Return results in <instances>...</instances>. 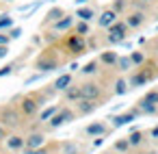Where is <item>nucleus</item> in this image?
Wrapping results in <instances>:
<instances>
[{
	"label": "nucleus",
	"instance_id": "obj_1",
	"mask_svg": "<svg viewBox=\"0 0 158 154\" xmlns=\"http://www.w3.org/2000/svg\"><path fill=\"white\" fill-rule=\"evenodd\" d=\"M41 106H44V100L39 96H35V93H26V96H22L18 100V111H20L22 117H35V115H39Z\"/></svg>",
	"mask_w": 158,
	"mask_h": 154
},
{
	"label": "nucleus",
	"instance_id": "obj_2",
	"mask_svg": "<svg viewBox=\"0 0 158 154\" xmlns=\"http://www.w3.org/2000/svg\"><path fill=\"white\" fill-rule=\"evenodd\" d=\"M61 67V59L54 54V52H50V50H44L37 59H35V70L39 72V74H48V72H54V70H59Z\"/></svg>",
	"mask_w": 158,
	"mask_h": 154
},
{
	"label": "nucleus",
	"instance_id": "obj_3",
	"mask_svg": "<svg viewBox=\"0 0 158 154\" xmlns=\"http://www.w3.org/2000/svg\"><path fill=\"white\" fill-rule=\"evenodd\" d=\"M0 124L7 130H13L22 124V115L18 111V106H2L0 109Z\"/></svg>",
	"mask_w": 158,
	"mask_h": 154
},
{
	"label": "nucleus",
	"instance_id": "obj_4",
	"mask_svg": "<svg viewBox=\"0 0 158 154\" xmlns=\"http://www.w3.org/2000/svg\"><path fill=\"white\" fill-rule=\"evenodd\" d=\"M128 33H130V28L126 26V22L123 20H117L115 24H110L106 28V41L108 44H121V41H126Z\"/></svg>",
	"mask_w": 158,
	"mask_h": 154
},
{
	"label": "nucleus",
	"instance_id": "obj_5",
	"mask_svg": "<svg viewBox=\"0 0 158 154\" xmlns=\"http://www.w3.org/2000/svg\"><path fill=\"white\" fill-rule=\"evenodd\" d=\"M72 119H76V111H72V109H67V106H61L59 113L52 115V117L46 122V126H48L50 130H56V128H61L63 124H67V122H72Z\"/></svg>",
	"mask_w": 158,
	"mask_h": 154
},
{
	"label": "nucleus",
	"instance_id": "obj_6",
	"mask_svg": "<svg viewBox=\"0 0 158 154\" xmlns=\"http://www.w3.org/2000/svg\"><path fill=\"white\" fill-rule=\"evenodd\" d=\"M110 130H113V128H110L104 119H98V122L87 124V126L82 128V135H85V137L95 139V137H106V135H110Z\"/></svg>",
	"mask_w": 158,
	"mask_h": 154
},
{
	"label": "nucleus",
	"instance_id": "obj_7",
	"mask_svg": "<svg viewBox=\"0 0 158 154\" xmlns=\"http://www.w3.org/2000/svg\"><path fill=\"white\" fill-rule=\"evenodd\" d=\"M80 93H82V98H85V100L100 102V98H102V85H100V83H95V80H87V83H82V85H80Z\"/></svg>",
	"mask_w": 158,
	"mask_h": 154
},
{
	"label": "nucleus",
	"instance_id": "obj_8",
	"mask_svg": "<svg viewBox=\"0 0 158 154\" xmlns=\"http://www.w3.org/2000/svg\"><path fill=\"white\" fill-rule=\"evenodd\" d=\"M152 76H154V74H149V72L145 70V65H141L139 72L130 74V78H128V87H130V89H134V87H143V85H147V83L152 80Z\"/></svg>",
	"mask_w": 158,
	"mask_h": 154
},
{
	"label": "nucleus",
	"instance_id": "obj_9",
	"mask_svg": "<svg viewBox=\"0 0 158 154\" xmlns=\"http://www.w3.org/2000/svg\"><path fill=\"white\" fill-rule=\"evenodd\" d=\"M2 143H5V148H7L9 152H13V154H22V150L26 148L24 135H7V139H5Z\"/></svg>",
	"mask_w": 158,
	"mask_h": 154
},
{
	"label": "nucleus",
	"instance_id": "obj_10",
	"mask_svg": "<svg viewBox=\"0 0 158 154\" xmlns=\"http://www.w3.org/2000/svg\"><path fill=\"white\" fill-rule=\"evenodd\" d=\"M74 24H76V15H69V13H65L63 18H59L56 22H52V33H69L72 28H74Z\"/></svg>",
	"mask_w": 158,
	"mask_h": 154
},
{
	"label": "nucleus",
	"instance_id": "obj_11",
	"mask_svg": "<svg viewBox=\"0 0 158 154\" xmlns=\"http://www.w3.org/2000/svg\"><path fill=\"white\" fill-rule=\"evenodd\" d=\"M139 117V111L136 109H130V111H126V113H119V115H113L110 117V128L115 130V128H121V126H126V124H130V122H134Z\"/></svg>",
	"mask_w": 158,
	"mask_h": 154
},
{
	"label": "nucleus",
	"instance_id": "obj_12",
	"mask_svg": "<svg viewBox=\"0 0 158 154\" xmlns=\"http://www.w3.org/2000/svg\"><path fill=\"white\" fill-rule=\"evenodd\" d=\"M65 46H67V50H69L74 57H78V54H82V52H85L87 41H85V37H80V35H69V37H67V41H65Z\"/></svg>",
	"mask_w": 158,
	"mask_h": 154
},
{
	"label": "nucleus",
	"instance_id": "obj_13",
	"mask_svg": "<svg viewBox=\"0 0 158 154\" xmlns=\"http://www.w3.org/2000/svg\"><path fill=\"white\" fill-rule=\"evenodd\" d=\"M24 139H26V148H44V145H48V137L41 130H31Z\"/></svg>",
	"mask_w": 158,
	"mask_h": 154
},
{
	"label": "nucleus",
	"instance_id": "obj_14",
	"mask_svg": "<svg viewBox=\"0 0 158 154\" xmlns=\"http://www.w3.org/2000/svg\"><path fill=\"white\" fill-rule=\"evenodd\" d=\"M123 22H126V26L130 28V31H134V28H141L143 24H145V13L143 11H130L126 18H123Z\"/></svg>",
	"mask_w": 158,
	"mask_h": 154
},
{
	"label": "nucleus",
	"instance_id": "obj_15",
	"mask_svg": "<svg viewBox=\"0 0 158 154\" xmlns=\"http://www.w3.org/2000/svg\"><path fill=\"white\" fill-rule=\"evenodd\" d=\"M72 83H74V74H72V72H65V74H59V76L54 78L52 89H54L56 93H63V91H65Z\"/></svg>",
	"mask_w": 158,
	"mask_h": 154
},
{
	"label": "nucleus",
	"instance_id": "obj_16",
	"mask_svg": "<svg viewBox=\"0 0 158 154\" xmlns=\"http://www.w3.org/2000/svg\"><path fill=\"white\" fill-rule=\"evenodd\" d=\"M117 20H119V15H117L110 7H106V9L98 15V26H100V28H108V26H110V24H115Z\"/></svg>",
	"mask_w": 158,
	"mask_h": 154
},
{
	"label": "nucleus",
	"instance_id": "obj_17",
	"mask_svg": "<svg viewBox=\"0 0 158 154\" xmlns=\"http://www.w3.org/2000/svg\"><path fill=\"white\" fill-rule=\"evenodd\" d=\"M76 106V117H82V115H91L98 106H100V102H93V100H80V102H76L74 104Z\"/></svg>",
	"mask_w": 158,
	"mask_h": 154
},
{
	"label": "nucleus",
	"instance_id": "obj_18",
	"mask_svg": "<svg viewBox=\"0 0 158 154\" xmlns=\"http://www.w3.org/2000/svg\"><path fill=\"white\" fill-rule=\"evenodd\" d=\"M63 98H65V102H69V104H76V102H80L82 100V93H80V85H69L65 91H63Z\"/></svg>",
	"mask_w": 158,
	"mask_h": 154
},
{
	"label": "nucleus",
	"instance_id": "obj_19",
	"mask_svg": "<svg viewBox=\"0 0 158 154\" xmlns=\"http://www.w3.org/2000/svg\"><path fill=\"white\" fill-rule=\"evenodd\" d=\"M117 59H119V54H117L115 50H102V52H100V57H98L100 65H104V67H115Z\"/></svg>",
	"mask_w": 158,
	"mask_h": 154
},
{
	"label": "nucleus",
	"instance_id": "obj_20",
	"mask_svg": "<svg viewBox=\"0 0 158 154\" xmlns=\"http://www.w3.org/2000/svg\"><path fill=\"white\" fill-rule=\"evenodd\" d=\"M95 9L93 7H78L76 9V20H82V22H91L95 18Z\"/></svg>",
	"mask_w": 158,
	"mask_h": 154
},
{
	"label": "nucleus",
	"instance_id": "obj_21",
	"mask_svg": "<svg viewBox=\"0 0 158 154\" xmlns=\"http://www.w3.org/2000/svg\"><path fill=\"white\" fill-rule=\"evenodd\" d=\"M98 72H100V61H98V59H93V61H89V63H85V65L80 67V74L87 76V78H89V76H95Z\"/></svg>",
	"mask_w": 158,
	"mask_h": 154
},
{
	"label": "nucleus",
	"instance_id": "obj_22",
	"mask_svg": "<svg viewBox=\"0 0 158 154\" xmlns=\"http://www.w3.org/2000/svg\"><path fill=\"white\" fill-rule=\"evenodd\" d=\"M59 109H61L59 104H50V106L41 109V111H39V115H37V117H39V124H46L52 115H56V113H59Z\"/></svg>",
	"mask_w": 158,
	"mask_h": 154
},
{
	"label": "nucleus",
	"instance_id": "obj_23",
	"mask_svg": "<svg viewBox=\"0 0 158 154\" xmlns=\"http://www.w3.org/2000/svg\"><path fill=\"white\" fill-rule=\"evenodd\" d=\"M115 67H117L121 74H126V72H132V70H134V65H132V61H130V57H128V54L119 57V59H117V63H115Z\"/></svg>",
	"mask_w": 158,
	"mask_h": 154
},
{
	"label": "nucleus",
	"instance_id": "obj_24",
	"mask_svg": "<svg viewBox=\"0 0 158 154\" xmlns=\"http://www.w3.org/2000/svg\"><path fill=\"white\" fill-rule=\"evenodd\" d=\"M130 91V87H128V80L123 78V76H119L117 80H115V89H113V93L115 96H126Z\"/></svg>",
	"mask_w": 158,
	"mask_h": 154
},
{
	"label": "nucleus",
	"instance_id": "obj_25",
	"mask_svg": "<svg viewBox=\"0 0 158 154\" xmlns=\"http://www.w3.org/2000/svg\"><path fill=\"white\" fill-rule=\"evenodd\" d=\"M65 15V9H61V7H52L48 13H46V24H52V22H56L59 18H63Z\"/></svg>",
	"mask_w": 158,
	"mask_h": 154
},
{
	"label": "nucleus",
	"instance_id": "obj_26",
	"mask_svg": "<svg viewBox=\"0 0 158 154\" xmlns=\"http://www.w3.org/2000/svg\"><path fill=\"white\" fill-rule=\"evenodd\" d=\"M128 57H130V61H132V65H134V67H136V65L141 67V65H145V61H147V57H145V52H143V50H132Z\"/></svg>",
	"mask_w": 158,
	"mask_h": 154
},
{
	"label": "nucleus",
	"instance_id": "obj_27",
	"mask_svg": "<svg viewBox=\"0 0 158 154\" xmlns=\"http://www.w3.org/2000/svg\"><path fill=\"white\" fill-rule=\"evenodd\" d=\"M143 137H145V135H143V130H132V132H130L126 139H128L130 148H139V145L143 143Z\"/></svg>",
	"mask_w": 158,
	"mask_h": 154
},
{
	"label": "nucleus",
	"instance_id": "obj_28",
	"mask_svg": "<svg viewBox=\"0 0 158 154\" xmlns=\"http://www.w3.org/2000/svg\"><path fill=\"white\" fill-rule=\"evenodd\" d=\"M89 31H91V26H89V22H82V20H76V24H74V33H76V35H80V37H85V35H89Z\"/></svg>",
	"mask_w": 158,
	"mask_h": 154
},
{
	"label": "nucleus",
	"instance_id": "obj_29",
	"mask_svg": "<svg viewBox=\"0 0 158 154\" xmlns=\"http://www.w3.org/2000/svg\"><path fill=\"white\" fill-rule=\"evenodd\" d=\"M59 148H61V154H76V152H80V145L78 143H69V141L59 143Z\"/></svg>",
	"mask_w": 158,
	"mask_h": 154
},
{
	"label": "nucleus",
	"instance_id": "obj_30",
	"mask_svg": "<svg viewBox=\"0 0 158 154\" xmlns=\"http://www.w3.org/2000/svg\"><path fill=\"white\" fill-rule=\"evenodd\" d=\"M139 102H143V104H154V106H158V89H152V91H147Z\"/></svg>",
	"mask_w": 158,
	"mask_h": 154
},
{
	"label": "nucleus",
	"instance_id": "obj_31",
	"mask_svg": "<svg viewBox=\"0 0 158 154\" xmlns=\"http://www.w3.org/2000/svg\"><path fill=\"white\" fill-rule=\"evenodd\" d=\"M113 150H115V152H119V154H126V152L130 150L128 139H126V137H123V139H117V141L113 143Z\"/></svg>",
	"mask_w": 158,
	"mask_h": 154
},
{
	"label": "nucleus",
	"instance_id": "obj_32",
	"mask_svg": "<svg viewBox=\"0 0 158 154\" xmlns=\"http://www.w3.org/2000/svg\"><path fill=\"white\" fill-rule=\"evenodd\" d=\"M22 154H52V148L50 145H44V148H24Z\"/></svg>",
	"mask_w": 158,
	"mask_h": 154
},
{
	"label": "nucleus",
	"instance_id": "obj_33",
	"mask_svg": "<svg viewBox=\"0 0 158 154\" xmlns=\"http://www.w3.org/2000/svg\"><path fill=\"white\" fill-rule=\"evenodd\" d=\"M126 7H128V0H113V5H110V9L119 15L121 11H126Z\"/></svg>",
	"mask_w": 158,
	"mask_h": 154
},
{
	"label": "nucleus",
	"instance_id": "obj_34",
	"mask_svg": "<svg viewBox=\"0 0 158 154\" xmlns=\"http://www.w3.org/2000/svg\"><path fill=\"white\" fill-rule=\"evenodd\" d=\"M7 35H9L11 41H13V39H20V37H22V26H11V28L7 31Z\"/></svg>",
	"mask_w": 158,
	"mask_h": 154
},
{
	"label": "nucleus",
	"instance_id": "obj_35",
	"mask_svg": "<svg viewBox=\"0 0 158 154\" xmlns=\"http://www.w3.org/2000/svg\"><path fill=\"white\" fill-rule=\"evenodd\" d=\"M11 26H13V18H9V15L0 18V31H9Z\"/></svg>",
	"mask_w": 158,
	"mask_h": 154
},
{
	"label": "nucleus",
	"instance_id": "obj_36",
	"mask_svg": "<svg viewBox=\"0 0 158 154\" xmlns=\"http://www.w3.org/2000/svg\"><path fill=\"white\" fill-rule=\"evenodd\" d=\"M13 70H15V65H13V63H9V65H5L2 70H0V78H5V76H9V74H13Z\"/></svg>",
	"mask_w": 158,
	"mask_h": 154
},
{
	"label": "nucleus",
	"instance_id": "obj_37",
	"mask_svg": "<svg viewBox=\"0 0 158 154\" xmlns=\"http://www.w3.org/2000/svg\"><path fill=\"white\" fill-rule=\"evenodd\" d=\"M9 44H11V39H9L7 31H0V46H9Z\"/></svg>",
	"mask_w": 158,
	"mask_h": 154
},
{
	"label": "nucleus",
	"instance_id": "obj_38",
	"mask_svg": "<svg viewBox=\"0 0 158 154\" xmlns=\"http://www.w3.org/2000/svg\"><path fill=\"white\" fill-rule=\"evenodd\" d=\"M7 135H9V130H7V128H5L2 124H0V143H2V141L7 139Z\"/></svg>",
	"mask_w": 158,
	"mask_h": 154
},
{
	"label": "nucleus",
	"instance_id": "obj_39",
	"mask_svg": "<svg viewBox=\"0 0 158 154\" xmlns=\"http://www.w3.org/2000/svg\"><path fill=\"white\" fill-rule=\"evenodd\" d=\"M9 54V46H0V59H5Z\"/></svg>",
	"mask_w": 158,
	"mask_h": 154
},
{
	"label": "nucleus",
	"instance_id": "obj_40",
	"mask_svg": "<svg viewBox=\"0 0 158 154\" xmlns=\"http://www.w3.org/2000/svg\"><path fill=\"white\" fill-rule=\"evenodd\" d=\"M104 143V137H95L93 139V148H98V145H102Z\"/></svg>",
	"mask_w": 158,
	"mask_h": 154
},
{
	"label": "nucleus",
	"instance_id": "obj_41",
	"mask_svg": "<svg viewBox=\"0 0 158 154\" xmlns=\"http://www.w3.org/2000/svg\"><path fill=\"white\" fill-rule=\"evenodd\" d=\"M149 137H152V139H158V126H154V128L149 130Z\"/></svg>",
	"mask_w": 158,
	"mask_h": 154
},
{
	"label": "nucleus",
	"instance_id": "obj_42",
	"mask_svg": "<svg viewBox=\"0 0 158 154\" xmlns=\"http://www.w3.org/2000/svg\"><path fill=\"white\" fill-rule=\"evenodd\" d=\"M87 2H89V0H76V5H78V7H85Z\"/></svg>",
	"mask_w": 158,
	"mask_h": 154
},
{
	"label": "nucleus",
	"instance_id": "obj_43",
	"mask_svg": "<svg viewBox=\"0 0 158 154\" xmlns=\"http://www.w3.org/2000/svg\"><path fill=\"white\" fill-rule=\"evenodd\" d=\"M76 154H85V152H82V150H80V152H76Z\"/></svg>",
	"mask_w": 158,
	"mask_h": 154
},
{
	"label": "nucleus",
	"instance_id": "obj_44",
	"mask_svg": "<svg viewBox=\"0 0 158 154\" xmlns=\"http://www.w3.org/2000/svg\"><path fill=\"white\" fill-rule=\"evenodd\" d=\"M5 2H13V0H5Z\"/></svg>",
	"mask_w": 158,
	"mask_h": 154
},
{
	"label": "nucleus",
	"instance_id": "obj_45",
	"mask_svg": "<svg viewBox=\"0 0 158 154\" xmlns=\"http://www.w3.org/2000/svg\"><path fill=\"white\" fill-rule=\"evenodd\" d=\"M143 2H152V0H143Z\"/></svg>",
	"mask_w": 158,
	"mask_h": 154
},
{
	"label": "nucleus",
	"instance_id": "obj_46",
	"mask_svg": "<svg viewBox=\"0 0 158 154\" xmlns=\"http://www.w3.org/2000/svg\"><path fill=\"white\" fill-rule=\"evenodd\" d=\"M147 154H156V152H147Z\"/></svg>",
	"mask_w": 158,
	"mask_h": 154
},
{
	"label": "nucleus",
	"instance_id": "obj_47",
	"mask_svg": "<svg viewBox=\"0 0 158 154\" xmlns=\"http://www.w3.org/2000/svg\"><path fill=\"white\" fill-rule=\"evenodd\" d=\"M0 154H5V152H0Z\"/></svg>",
	"mask_w": 158,
	"mask_h": 154
}]
</instances>
